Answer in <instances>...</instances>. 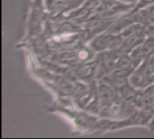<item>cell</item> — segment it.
Masks as SVG:
<instances>
[]
</instances>
